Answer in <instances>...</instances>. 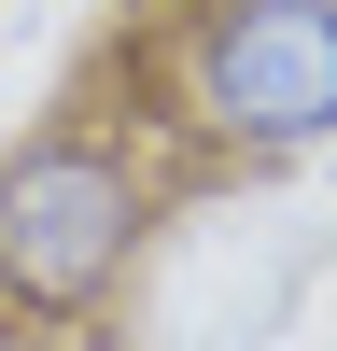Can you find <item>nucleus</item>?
I'll return each mask as SVG.
<instances>
[{"label": "nucleus", "instance_id": "1", "mask_svg": "<svg viewBox=\"0 0 337 351\" xmlns=\"http://www.w3.org/2000/svg\"><path fill=\"white\" fill-rule=\"evenodd\" d=\"M168 197L112 112H56V127L0 141V309L42 337H99L127 309L140 253H155Z\"/></svg>", "mask_w": 337, "mask_h": 351}, {"label": "nucleus", "instance_id": "2", "mask_svg": "<svg viewBox=\"0 0 337 351\" xmlns=\"http://www.w3.org/2000/svg\"><path fill=\"white\" fill-rule=\"evenodd\" d=\"M140 84L225 169L337 155V0H197L140 43Z\"/></svg>", "mask_w": 337, "mask_h": 351}, {"label": "nucleus", "instance_id": "3", "mask_svg": "<svg viewBox=\"0 0 337 351\" xmlns=\"http://www.w3.org/2000/svg\"><path fill=\"white\" fill-rule=\"evenodd\" d=\"M168 14H197V0H112V28H127V43H155Z\"/></svg>", "mask_w": 337, "mask_h": 351}, {"label": "nucleus", "instance_id": "4", "mask_svg": "<svg viewBox=\"0 0 337 351\" xmlns=\"http://www.w3.org/2000/svg\"><path fill=\"white\" fill-rule=\"evenodd\" d=\"M0 351H56V337H42V324H14V309H0Z\"/></svg>", "mask_w": 337, "mask_h": 351}]
</instances>
